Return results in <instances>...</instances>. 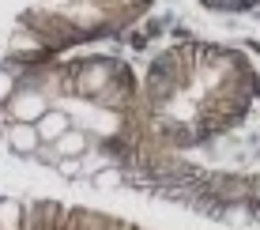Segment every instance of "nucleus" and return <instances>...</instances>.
<instances>
[{
  "mask_svg": "<svg viewBox=\"0 0 260 230\" xmlns=\"http://www.w3.org/2000/svg\"><path fill=\"white\" fill-rule=\"evenodd\" d=\"M256 94L249 60L219 46H177L151 64L147 106L155 128L170 140L196 144L238 125Z\"/></svg>",
  "mask_w": 260,
  "mask_h": 230,
  "instance_id": "1",
  "label": "nucleus"
},
{
  "mask_svg": "<svg viewBox=\"0 0 260 230\" xmlns=\"http://www.w3.org/2000/svg\"><path fill=\"white\" fill-rule=\"evenodd\" d=\"M46 110H49V98L38 91V87H19V91L8 98V117L12 121H30L34 125Z\"/></svg>",
  "mask_w": 260,
  "mask_h": 230,
  "instance_id": "2",
  "label": "nucleus"
},
{
  "mask_svg": "<svg viewBox=\"0 0 260 230\" xmlns=\"http://www.w3.org/2000/svg\"><path fill=\"white\" fill-rule=\"evenodd\" d=\"M4 144L12 147L15 155H38L42 136H38V128H34L30 121H8L4 125Z\"/></svg>",
  "mask_w": 260,
  "mask_h": 230,
  "instance_id": "3",
  "label": "nucleus"
},
{
  "mask_svg": "<svg viewBox=\"0 0 260 230\" xmlns=\"http://www.w3.org/2000/svg\"><path fill=\"white\" fill-rule=\"evenodd\" d=\"M53 151H57V158H87L94 151V136L87 128H79V125H72L64 136L53 144Z\"/></svg>",
  "mask_w": 260,
  "mask_h": 230,
  "instance_id": "4",
  "label": "nucleus"
},
{
  "mask_svg": "<svg viewBox=\"0 0 260 230\" xmlns=\"http://www.w3.org/2000/svg\"><path fill=\"white\" fill-rule=\"evenodd\" d=\"M72 125H76V121H72V113H68V110H60V106H49V110L42 113L38 121H34V128H38L42 144H57V140L64 136Z\"/></svg>",
  "mask_w": 260,
  "mask_h": 230,
  "instance_id": "5",
  "label": "nucleus"
},
{
  "mask_svg": "<svg viewBox=\"0 0 260 230\" xmlns=\"http://www.w3.org/2000/svg\"><path fill=\"white\" fill-rule=\"evenodd\" d=\"M23 226V208L15 200H4L0 204V230H19Z\"/></svg>",
  "mask_w": 260,
  "mask_h": 230,
  "instance_id": "6",
  "label": "nucleus"
},
{
  "mask_svg": "<svg viewBox=\"0 0 260 230\" xmlns=\"http://www.w3.org/2000/svg\"><path fill=\"white\" fill-rule=\"evenodd\" d=\"M208 8H219V12H241V8H253L260 0H204Z\"/></svg>",
  "mask_w": 260,
  "mask_h": 230,
  "instance_id": "7",
  "label": "nucleus"
},
{
  "mask_svg": "<svg viewBox=\"0 0 260 230\" xmlns=\"http://www.w3.org/2000/svg\"><path fill=\"white\" fill-rule=\"evenodd\" d=\"M15 91H19V87H15L12 72H8V68H0V106H8V98H12Z\"/></svg>",
  "mask_w": 260,
  "mask_h": 230,
  "instance_id": "8",
  "label": "nucleus"
}]
</instances>
